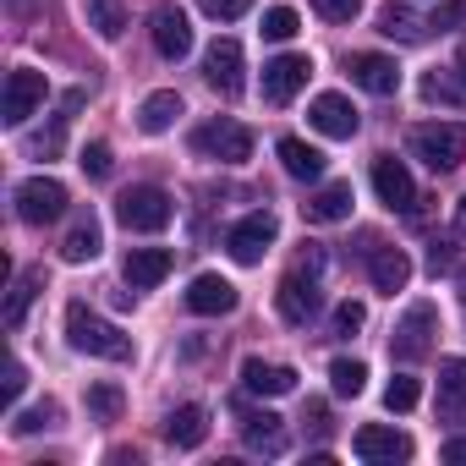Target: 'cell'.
Instances as JSON below:
<instances>
[{
  "label": "cell",
  "instance_id": "18",
  "mask_svg": "<svg viewBox=\"0 0 466 466\" xmlns=\"http://www.w3.org/2000/svg\"><path fill=\"white\" fill-rule=\"evenodd\" d=\"M368 280H373V291H384V297L406 291V280H411L406 248H373V253H368Z\"/></svg>",
  "mask_w": 466,
  "mask_h": 466
},
{
  "label": "cell",
  "instance_id": "19",
  "mask_svg": "<svg viewBox=\"0 0 466 466\" xmlns=\"http://www.w3.org/2000/svg\"><path fill=\"white\" fill-rule=\"evenodd\" d=\"M242 390H248V395H291V390H297V368L248 357V362H242Z\"/></svg>",
  "mask_w": 466,
  "mask_h": 466
},
{
  "label": "cell",
  "instance_id": "34",
  "mask_svg": "<svg viewBox=\"0 0 466 466\" xmlns=\"http://www.w3.org/2000/svg\"><path fill=\"white\" fill-rule=\"evenodd\" d=\"M417 400H422V384H417L411 373H395V379L384 384V406H390V411H411Z\"/></svg>",
  "mask_w": 466,
  "mask_h": 466
},
{
  "label": "cell",
  "instance_id": "42",
  "mask_svg": "<svg viewBox=\"0 0 466 466\" xmlns=\"http://www.w3.org/2000/svg\"><path fill=\"white\" fill-rule=\"evenodd\" d=\"M313 12H319L324 23H351V17L362 12V0H313Z\"/></svg>",
  "mask_w": 466,
  "mask_h": 466
},
{
  "label": "cell",
  "instance_id": "35",
  "mask_svg": "<svg viewBox=\"0 0 466 466\" xmlns=\"http://www.w3.org/2000/svg\"><path fill=\"white\" fill-rule=\"evenodd\" d=\"M297 12L291 6H275V12H264V39H275V45H286V39H297Z\"/></svg>",
  "mask_w": 466,
  "mask_h": 466
},
{
  "label": "cell",
  "instance_id": "20",
  "mask_svg": "<svg viewBox=\"0 0 466 466\" xmlns=\"http://www.w3.org/2000/svg\"><path fill=\"white\" fill-rule=\"evenodd\" d=\"M439 422H466V357L439 362Z\"/></svg>",
  "mask_w": 466,
  "mask_h": 466
},
{
  "label": "cell",
  "instance_id": "28",
  "mask_svg": "<svg viewBox=\"0 0 466 466\" xmlns=\"http://www.w3.org/2000/svg\"><path fill=\"white\" fill-rule=\"evenodd\" d=\"M275 154H280L286 176H297V181H319V176H324V154H319L313 143H302V137H280Z\"/></svg>",
  "mask_w": 466,
  "mask_h": 466
},
{
  "label": "cell",
  "instance_id": "16",
  "mask_svg": "<svg viewBox=\"0 0 466 466\" xmlns=\"http://www.w3.org/2000/svg\"><path fill=\"white\" fill-rule=\"evenodd\" d=\"M242 439H248V450H253V455H269V461L291 450L286 417H275V411H242Z\"/></svg>",
  "mask_w": 466,
  "mask_h": 466
},
{
  "label": "cell",
  "instance_id": "31",
  "mask_svg": "<svg viewBox=\"0 0 466 466\" xmlns=\"http://www.w3.org/2000/svg\"><path fill=\"white\" fill-rule=\"evenodd\" d=\"M422 99L428 105H466V72H428Z\"/></svg>",
  "mask_w": 466,
  "mask_h": 466
},
{
  "label": "cell",
  "instance_id": "23",
  "mask_svg": "<svg viewBox=\"0 0 466 466\" xmlns=\"http://www.w3.org/2000/svg\"><path fill=\"white\" fill-rule=\"evenodd\" d=\"M170 264H176L170 248H132V253H127V286H132V291H154V286L170 275Z\"/></svg>",
  "mask_w": 466,
  "mask_h": 466
},
{
  "label": "cell",
  "instance_id": "46",
  "mask_svg": "<svg viewBox=\"0 0 466 466\" xmlns=\"http://www.w3.org/2000/svg\"><path fill=\"white\" fill-rule=\"evenodd\" d=\"M439 455H444L450 466H466V433H455V439H450V444H444Z\"/></svg>",
  "mask_w": 466,
  "mask_h": 466
},
{
  "label": "cell",
  "instance_id": "27",
  "mask_svg": "<svg viewBox=\"0 0 466 466\" xmlns=\"http://www.w3.org/2000/svg\"><path fill=\"white\" fill-rule=\"evenodd\" d=\"M176 116H181V94H176V88H159V94H148V99L137 105V127H143L148 137L170 132V127H176Z\"/></svg>",
  "mask_w": 466,
  "mask_h": 466
},
{
  "label": "cell",
  "instance_id": "48",
  "mask_svg": "<svg viewBox=\"0 0 466 466\" xmlns=\"http://www.w3.org/2000/svg\"><path fill=\"white\" fill-rule=\"evenodd\" d=\"M461 230H466V198H461Z\"/></svg>",
  "mask_w": 466,
  "mask_h": 466
},
{
  "label": "cell",
  "instance_id": "25",
  "mask_svg": "<svg viewBox=\"0 0 466 466\" xmlns=\"http://www.w3.org/2000/svg\"><path fill=\"white\" fill-rule=\"evenodd\" d=\"M99 248H105L99 219H94V214H77V219H72V230H66V242H61V258H66V264H94V258H99Z\"/></svg>",
  "mask_w": 466,
  "mask_h": 466
},
{
  "label": "cell",
  "instance_id": "3",
  "mask_svg": "<svg viewBox=\"0 0 466 466\" xmlns=\"http://www.w3.org/2000/svg\"><path fill=\"white\" fill-rule=\"evenodd\" d=\"M116 214H121V225L127 230H165L170 225V214H176V203H170V192L165 187H127L121 198H116Z\"/></svg>",
  "mask_w": 466,
  "mask_h": 466
},
{
  "label": "cell",
  "instance_id": "9",
  "mask_svg": "<svg viewBox=\"0 0 466 466\" xmlns=\"http://www.w3.org/2000/svg\"><path fill=\"white\" fill-rule=\"evenodd\" d=\"M373 192H379L384 208H400V214L417 208V181H411L406 159H395V154H379L373 159Z\"/></svg>",
  "mask_w": 466,
  "mask_h": 466
},
{
  "label": "cell",
  "instance_id": "40",
  "mask_svg": "<svg viewBox=\"0 0 466 466\" xmlns=\"http://www.w3.org/2000/svg\"><path fill=\"white\" fill-rule=\"evenodd\" d=\"M428 28H439V34H466V0H444Z\"/></svg>",
  "mask_w": 466,
  "mask_h": 466
},
{
  "label": "cell",
  "instance_id": "29",
  "mask_svg": "<svg viewBox=\"0 0 466 466\" xmlns=\"http://www.w3.org/2000/svg\"><path fill=\"white\" fill-rule=\"evenodd\" d=\"M83 17H88V28L105 45H116L127 34V6H121V0H83Z\"/></svg>",
  "mask_w": 466,
  "mask_h": 466
},
{
  "label": "cell",
  "instance_id": "1",
  "mask_svg": "<svg viewBox=\"0 0 466 466\" xmlns=\"http://www.w3.org/2000/svg\"><path fill=\"white\" fill-rule=\"evenodd\" d=\"M66 340H72L77 351H88V357H105V362H127V357H132V335H121L110 319L88 313L83 302L66 308Z\"/></svg>",
  "mask_w": 466,
  "mask_h": 466
},
{
  "label": "cell",
  "instance_id": "17",
  "mask_svg": "<svg viewBox=\"0 0 466 466\" xmlns=\"http://www.w3.org/2000/svg\"><path fill=\"white\" fill-rule=\"evenodd\" d=\"M346 72H351V83H357V88H368V94H379V99H390V94L400 88V66H395L390 56H373V50L351 56V61H346Z\"/></svg>",
  "mask_w": 466,
  "mask_h": 466
},
{
  "label": "cell",
  "instance_id": "33",
  "mask_svg": "<svg viewBox=\"0 0 466 466\" xmlns=\"http://www.w3.org/2000/svg\"><path fill=\"white\" fill-rule=\"evenodd\" d=\"M329 384H335V395H362L368 368H362V362H351V357H340V362H329Z\"/></svg>",
  "mask_w": 466,
  "mask_h": 466
},
{
  "label": "cell",
  "instance_id": "36",
  "mask_svg": "<svg viewBox=\"0 0 466 466\" xmlns=\"http://www.w3.org/2000/svg\"><path fill=\"white\" fill-rule=\"evenodd\" d=\"M61 137H66V116H56L45 132H34V137H28V154H34V159H50V154H61Z\"/></svg>",
  "mask_w": 466,
  "mask_h": 466
},
{
  "label": "cell",
  "instance_id": "26",
  "mask_svg": "<svg viewBox=\"0 0 466 466\" xmlns=\"http://www.w3.org/2000/svg\"><path fill=\"white\" fill-rule=\"evenodd\" d=\"M165 439H170V450H198L208 439V411L203 406H176L165 417Z\"/></svg>",
  "mask_w": 466,
  "mask_h": 466
},
{
  "label": "cell",
  "instance_id": "24",
  "mask_svg": "<svg viewBox=\"0 0 466 466\" xmlns=\"http://www.w3.org/2000/svg\"><path fill=\"white\" fill-rule=\"evenodd\" d=\"M379 34L395 39V45H422L428 39V23L406 6V0H390V6H379Z\"/></svg>",
  "mask_w": 466,
  "mask_h": 466
},
{
  "label": "cell",
  "instance_id": "2",
  "mask_svg": "<svg viewBox=\"0 0 466 466\" xmlns=\"http://www.w3.org/2000/svg\"><path fill=\"white\" fill-rule=\"evenodd\" d=\"M411 154H417L433 176H450V170L466 159V127H461V121H428V127H411Z\"/></svg>",
  "mask_w": 466,
  "mask_h": 466
},
{
  "label": "cell",
  "instance_id": "45",
  "mask_svg": "<svg viewBox=\"0 0 466 466\" xmlns=\"http://www.w3.org/2000/svg\"><path fill=\"white\" fill-rule=\"evenodd\" d=\"M302 422H308L313 433H329V406H324V400H308V411H302Z\"/></svg>",
  "mask_w": 466,
  "mask_h": 466
},
{
  "label": "cell",
  "instance_id": "37",
  "mask_svg": "<svg viewBox=\"0 0 466 466\" xmlns=\"http://www.w3.org/2000/svg\"><path fill=\"white\" fill-rule=\"evenodd\" d=\"M121 406H127V395H121L116 384H94V390H88V411H99L105 422H116V417H121Z\"/></svg>",
  "mask_w": 466,
  "mask_h": 466
},
{
  "label": "cell",
  "instance_id": "13",
  "mask_svg": "<svg viewBox=\"0 0 466 466\" xmlns=\"http://www.w3.org/2000/svg\"><path fill=\"white\" fill-rule=\"evenodd\" d=\"M308 121H313V132H324V137H335V143L357 137V127H362V116L351 110L346 94H319V99L308 105Z\"/></svg>",
  "mask_w": 466,
  "mask_h": 466
},
{
  "label": "cell",
  "instance_id": "32",
  "mask_svg": "<svg viewBox=\"0 0 466 466\" xmlns=\"http://www.w3.org/2000/svg\"><path fill=\"white\" fill-rule=\"evenodd\" d=\"M61 422V406L56 400H45V406H28V411H17L12 417V433L17 439H28V433H39V428H56Z\"/></svg>",
  "mask_w": 466,
  "mask_h": 466
},
{
  "label": "cell",
  "instance_id": "49",
  "mask_svg": "<svg viewBox=\"0 0 466 466\" xmlns=\"http://www.w3.org/2000/svg\"><path fill=\"white\" fill-rule=\"evenodd\" d=\"M461 72H466V45H461Z\"/></svg>",
  "mask_w": 466,
  "mask_h": 466
},
{
  "label": "cell",
  "instance_id": "22",
  "mask_svg": "<svg viewBox=\"0 0 466 466\" xmlns=\"http://www.w3.org/2000/svg\"><path fill=\"white\" fill-rule=\"evenodd\" d=\"M351 203H357L351 181H329L302 203V214H308V225H340V219H351Z\"/></svg>",
  "mask_w": 466,
  "mask_h": 466
},
{
  "label": "cell",
  "instance_id": "43",
  "mask_svg": "<svg viewBox=\"0 0 466 466\" xmlns=\"http://www.w3.org/2000/svg\"><path fill=\"white\" fill-rule=\"evenodd\" d=\"M23 384H28V368H23V362L12 357V362H6V379H0V400H6V406H12V400L23 395Z\"/></svg>",
  "mask_w": 466,
  "mask_h": 466
},
{
  "label": "cell",
  "instance_id": "39",
  "mask_svg": "<svg viewBox=\"0 0 466 466\" xmlns=\"http://www.w3.org/2000/svg\"><path fill=\"white\" fill-rule=\"evenodd\" d=\"M77 165H83V176H94V181H105V176L116 170V159H110V143H88Z\"/></svg>",
  "mask_w": 466,
  "mask_h": 466
},
{
  "label": "cell",
  "instance_id": "30",
  "mask_svg": "<svg viewBox=\"0 0 466 466\" xmlns=\"http://www.w3.org/2000/svg\"><path fill=\"white\" fill-rule=\"evenodd\" d=\"M39 286H45V269H23V275L12 280V297H6V329H17V324L28 319V302H34Z\"/></svg>",
  "mask_w": 466,
  "mask_h": 466
},
{
  "label": "cell",
  "instance_id": "15",
  "mask_svg": "<svg viewBox=\"0 0 466 466\" xmlns=\"http://www.w3.org/2000/svg\"><path fill=\"white\" fill-rule=\"evenodd\" d=\"M203 77H208V88H219L225 99H237V94H242V45H237V39H214L208 56H203Z\"/></svg>",
  "mask_w": 466,
  "mask_h": 466
},
{
  "label": "cell",
  "instance_id": "47",
  "mask_svg": "<svg viewBox=\"0 0 466 466\" xmlns=\"http://www.w3.org/2000/svg\"><path fill=\"white\" fill-rule=\"evenodd\" d=\"M455 286H461V302H466V264L455 269Z\"/></svg>",
  "mask_w": 466,
  "mask_h": 466
},
{
  "label": "cell",
  "instance_id": "6",
  "mask_svg": "<svg viewBox=\"0 0 466 466\" xmlns=\"http://www.w3.org/2000/svg\"><path fill=\"white\" fill-rule=\"evenodd\" d=\"M275 237H280V219H275L269 208H253L248 219H237V225H230L225 248H230V258H237V264H258V258L275 248Z\"/></svg>",
  "mask_w": 466,
  "mask_h": 466
},
{
  "label": "cell",
  "instance_id": "8",
  "mask_svg": "<svg viewBox=\"0 0 466 466\" xmlns=\"http://www.w3.org/2000/svg\"><path fill=\"white\" fill-rule=\"evenodd\" d=\"M148 39H154V50L165 56V61H181V56H192V23H187V12L181 6H154L148 12Z\"/></svg>",
  "mask_w": 466,
  "mask_h": 466
},
{
  "label": "cell",
  "instance_id": "10",
  "mask_svg": "<svg viewBox=\"0 0 466 466\" xmlns=\"http://www.w3.org/2000/svg\"><path fill=\"white\" fill-rule=\"evenodd\" d=\"M351 450H357V461H368V466H395V461H411V439H406L400 428H384V422L357 428Z\"/></svg>",
  "mask_w": 466,
  "mask_h": 466
},
{
  "label": "cell",
  "instance_id": "11",
  "mask_svg": "<svg viewBox=\"0 0 466 466\" xmlns=\"http://www.w3.org/2000/svg\"><path fill=\"white\" fill-rule=\"evenodd\" d=\"M45 105V72H28V66H17L12 77H6V99H0V121L6 127H23L34 110Z\"/></svg>",
  "mask_w": 466,
  "mask_h": 466
},
{
  "label": "cell",
  "instance_id": "12",
  "mask_svg": "<svg viewBox=\"0 0 466 466\" xmlns=\"http://www.w3.org/2000/svg\"><path fill=\"white\" fill-rule=\"evenodd\" d=\"M308 77H313V61L308 56H275L264 66V99L269 105H291L308 88Z\"/></svg>",
  "mask_w": 466,
  "mask_h": 466
},
{
  "label": "cell",
  "instance_id": "14",
  "mask_svg": "<svg viewBox=\"0 0 466 466\" xmlns=\"http://www.w3.org/2000/svg\"><path fill=\"white\" fill-rule=\"evenodd\" d=\"M275 308H280L286 324H308V319L324 308V297H319V275H313V269H308V275H286L280 291H275Z\"/></svg>",
  "mask_w": 466,
  "mask_h": 466
},
{
  "label": "cell",
  "instance_id": "7",
  "mask_svg": "<svg viewBox=\"0 0 466 466\" xmlns=\"http://www.w3.org/2000/svg\"><path fill=\"white\" fill-rule=\"evenodd\" d=\"M12 198H17L23 225H50V219H61V214H66V203H72V198H66V187H61L56 176H28Z\"/></svg>",
  "mask_w": 466,
  "mask_h": 466
},
{
  "label": "cell",
  "instance_id": "44",
  "mask_svg": "<svg viewBox=\"0 0 466 466\" xmlns=\"http://www.w3.org/2000/svg\"><path fill=\"white\" fill-rule=\"evenodd\" d=\"M450 264H455V242H433V248H428V269L439 275V269H450Z\"/></svg>",
  "mask_w": 466,
  "mask_h": 466
},
{
  "label": "cell",
  "instance_id": "41",
  "mask_svg": "<svg viewBox=\"0 0 466 466\" xmlns=\"http://www.w3.org/2000/svg\"><path fill=\"white\" fill-rule=\"evenodd\" d=\"M198 6H203V17H214V23H237V17L253 12V0H198Z\"/></svg>",
  "mask_w": 466,
  "mask_h": 466
},
{
  "label": "cell",
  "instance_id": "5",
  "mask_svg": "<svg viewBox=\"0 0 466 466\" xmlns=\"http://www.w3.org/2000/svg\"><path fill=\"white\" fill-rule=\"evenodd\" d=\"M192 148L203 159H219V165H242V159H253V132L242 121H208L192 132Z\"/></svg>",
  "mask_w": 466,
  "mask_h": 466
},
{
  "label": "cell",
  "instance_id": "21",
  "mask_svg": "<svg viewBox=\"0 0 466 466\" xmlns=\"http://www.w3.org/2000/svg\"><path fill=\"white\" fill-rule=\"evenodd\" d=\"M187 308L203 313V319H219V313L237 308V286H230L225 275H198V280L187 286Z\"/></svg>",
  "mask_w": 466,
  "mask_h": 466
},
{
  "label": "cell",
  "instance_id": "38",
  "mask_svg": "<svg viewBox=\"0 0 466 466\" xmlns=\"http://www.w3.org/2000/svg\"><path fill=\"white\" fill-rule=\"evenodd\" d=\"M362 319H368V313H362V302H340V308H335V319H329V335H335V340H351V335L362 329Z\"/></svg>",
  "mask_w": 466,
  "mask_h": 466
},
{
  "label": "cell",
  "instance_id": "4",
  "mask_svg": "<svg viewBox=\"0 0 466 466\" xmlns=\"http://www.w3.org/2000/svg\"><path fill=\"white\" fill-rule=\"evenodd\" d=\"M433 335H439V308H433V302H411L406 319H400L395 335H390V351H395L400 362H422V357L433 351Z\"/></svg>",
  "mask_w": 466,
  "mask_h": 466
}]
</instances>
